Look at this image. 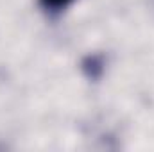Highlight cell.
Returning a JSON list of instances; mask_svg holds the SVG:
<instances>
[{
    "label": "cell",
    "mask_w": 154,
    "mask_h": 152,
    "mask_svg": "<svg viewBox=\"0 0 154 152\" xmlns=\"http://www.w3.org/2000/svg\"><path fill=\"white\" fill-rule=\"evenodd\" d=\"M41 2V5L47 9V11H50V13H59V11H63L65 7H68L74 0H39Z\"/></svg>",
    "instance_id": "6da1fadb"
}]
</instances>
